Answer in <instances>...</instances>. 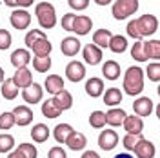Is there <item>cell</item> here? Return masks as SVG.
Returning <instances> with one entry per match:
<instances>
[{
  "mask_svg": "<svg viewBox=\"0 0 160 158\" xmlns=\"http://www.w3.org/2000/svg\"><path fill=\"white\" fill-rule=\"evenodd\" d=\"M142 91H144V69L138 66H131L124 75V93H128L129 96H137Z\"/></svg>",
  "mask_w": 160,
  "mask_h": 158,
  "instance_id": "6da1fadb",
  "label": "cell"
},
{
  "mask_svg": "<svg viewBox=\"0 0 160 158\" xmlns=\"http://www.w3.org/2000/svg\"><path fill=\"white\" fill-rule=\"evenodd\" d=\"M37 20H38L42 29H51L57 26V9L51 2H40L35 7Z\"/></svg>",
  "mask_w": 160,
  "mask_h": 158,
  "instance_id": "7a4b0ae2",
  "label": "cell"
},
{
  "mask_svg": "<svg viewBox=\"0 0 160 158\" xmlns=\"http://www.w3.org/2000/svg\"><path fill=\"white\" fill-rule=\"evenodd\" d=\"M137 11H138V0H117L113 4L111 13L117 20H126Z\"/></svg>",
  "mask_w": 160,
  "mask_h": 158,
  "instance_id": "3957f363",
  "label": "cell"
},
{
  "mask_svg": "<svg viewBox=\"0 0 160 158\" xmlns=\"http://www.w3.org/2000/svg\"><path fill=\"white\" fill-rule=\"evenodd\" d=\"M135 22H137V29H138L140 38H142V37H151V35H155L157 29H158V20H157L155 15H151V13L142 15V17L137 18Z\"/></svg>",
  "mask_w": 160,
  "mask_h": 158,
  "instance_id": "277c9868",
  "label": "cell"
},
{
  "mask_svg": "<svg viewBox=\"0 0 160 158\" xmlns=\"http://www.w3.org/2000/svg\"><path fill=\"white\" fill-rule=\"evenodd\" d=\"M66 77L73 84L84 80V77H86V66L82 62H78V60H71L69 64L66 66Z\"/></svg>",
  "mask_w": 160,
  "mask_h": 158,
  "instance_id": "5b68a950",
  "label": "cell"
},
{
  "mask_svg": "<svg viewBox=\"0 0 160 158\" xmlns=\"http://www.w3.org/2000/svg\"><path fill=\"white\" fill-rule=\"evenodd\" d=\"M118 144V135L115 129H104L98 135V147L104 151H111V149L117 147Z\"/></svg>",
  "mask_w": 160,
  "mask_h": 158,
  "instance_id": "8992f818",
  "label": "cell"
},
{
  "mask_svg": "<svg viewBox=\"0 0 160 158\" xmlns=\"http://www.w3.org/2000/svg\"><path fill=\"white\" fill-rule=\"evenodd\" d=\"M13 113V118H15V124L20 126V127H26L33 122V111H31L28 106H17V107L11 111Z\"/></svg>",
  "mask_w": 160,
  "mask_h": 158,
  "instance_id": "52a82bcc",
  "label": "cell"
},
{
  "mask_svg": "<svg viewBox=\"0 0 160 158\" xmlns=\"http://www.w3.org/2000/svg\"><path fill=\"white\" fill-rule=\"evenodd\" d=\"M9 22L15 29H26L31 26V15L26 9H15L11 13Z\"/></svg>",
  "mask_w": 160,
  "mask_h": 158,
  "instance_id": "ba28073f",
  "label": "cell"
},
{
  "mask_svg": "<svg viewBox=\"0 0 160 158\" xmlns=\"http://www.w3.org/2000/svg\"><path fill=\"white\" fill-rule=\"evenodd\" d=\"M42 95H44V87L40 86V84H31V86H28V87L22 91V98H24V102L26 104H38L40 100H42Z\"/></svg>",
  "mask_w": 160,
  "mask_h": 158,
  "instance_id": "9c48e42d",
  "label": "cell"
},
{
  "mask_svg": "<svg viewBox=\"0 0 160 158\" xmlns=\"http://www.w3.org/2000/svg\"><path fill=\"white\" fill-rule=\"evenodd\" d=\"M82 57H84V62L89 64V66H98L102 62V49L97 47L95 44H88L82 47Z\"/></svg>",
  "mask_w": 160,
  "mask_h": 158,
  "instance_id": "30bf717a",
  "label": "cell"
},
{
  "mask_svg": "<svg viewBox=\"0 0 160 158\" xmlns=\"http://www.w3.org/2000/svg\"><path fill=\"white\" fill-rule=\"evenodd\" d=\"M133 153H135L137 158H153L155 153H157V149H155L153 142H149V140H146V138H140L137 142V146L133 147Z\"/></svg>",
  "mask_w": 160,
  "mask_h": 158,
  "instance_id": "8fae6325",
  "label": "cell"
},
{
  "mask_svg": "<svg viewBox=\"0 0 160 158\" xmlns=\"http://www.w3.org/2000/svg\"><path fill=\"white\" fill-rule=\"evenodd\" d=\"M122 127L126 129V133L142 135V131H144V122H142V118L137 116V115H126V118L122 122Z\"/></svg>",
  "mask_w": 160,
  "mask_h": 158,
  "instance_id": "7c38bea8",
  "label": "cell"
},
{
  "mask_svg": "<svg viewBox=\"0 0 160 158\" xmlns=\"http://www.w3.org/2000/svg\"><path fill=\"white\" fill-rule=\"evenodd\" d=\"M133 111L137 116H149L151 111H153V100L149 96H140L133 102Z\"/></svg>",
  "mask_w": 160,
  "mask_h": 158,
  "instance_id": "4fadbf2b",
  "label": "cell"
},
{
  "mask_svg": "<svg viewBox=\"0 0 160 158\" xmlns=\"http://www.w3.org/2000/svg\"><path fill=\"white\" fill-rule=\"evenodd\" d=\"M80 49H82V46H80V40L77 37H66L60 44V51L64 57H75Z\"/></svg>",
  "mask_w": 160,
  "mask_h": 158,
  "instance_id": "5bb4252c",
  "label": "cell"
},
{
  "mask_svg": "<svg viewBox=\"0 0 160 158\" xmlns=\"http://www.w3.org/2000/svg\"><path fill=\"white\" fill-rule=\"evenodd\" d=\"M93 27V20L89 17H86V15H77L75 17V22H73V29L78 37H84V35H88Z\"/></svg>",
  "mask_w": 160,
  "mask_h": 158,
  "instance_id": "9a60e30c",
  "label": "cell"
},
{
  "mask_svg": "<svg viewBox=\"0 0 160 158\" xmlns=\"http://www.w3.org/2000/svg\"><path fill=\"white\" fill-rule=\"evenodd\" d=\"M11 80H13V84H15L17 87H22V89H26L28 86L33 84V77H31V71L28 69V67H20V69H17Z\"/></svg>",
  "mask_w": 160,
  "mask_h": 158,
  "instance_id": "2e32d148",
  "label": "cell"
},
{
  "mask_svg": "<svg viewBox=\"0 0 160 158\" xmlns=\"http://www.w3.org/2000/svg\"><path fill=\"white\" fill-rule=\"evenodd\" d=\"M31 62V53L28 49H15L11 53V64H13V67H26L28 64Z\"/></svg>",
  "mask_w": 160,
  "mask_h": 158,
  "instance_id": "e0dca14e",
  "label": "cell"
},
{
  "mask_svg": "<svg viewBox=\"0 0 160 158\" xmlns=\"http://www.w3.org/2000/svg\"><path fill=\"white\" fill-rule=\"evenodd\" d=\"M44 87L49 95H57L58 91L64 89V78L60 75H48L46 82H44Z\"/></svg>",
  "mask_w": 160,
  "mask_h": 158,
  "instance_id": "ac0fdd59",
  "label": "cell"
},
{
  "mask_svg": "<svg viewBox=\"0 0 160 158\" xmlns=\"http://www.w3.org/2000/svg\"><path fill=\"white\" fill-rule=\"evenodd\" d=\"M102 73H104V78L106 80H117L120 77V64L117 60H106L104 66H102Z\"/></svg>",
  "mask_w": 160,
  "mask_h": 158,
  "instance_id": "d6986e66",
  "label": "cell"
},
{
  "mask_svg": "<svg viewBox=\"0 0 160 158\" xmlns=\"http://www.w3.org/2000/svg\"><path fill=\"white\" fill-rule=\"evenodd\" d=\"M86 93L89 95L91 98H98L100 95L104 93V80L98 77H93L86 82Z\"/></svg>",
  "mask_w": 160,
  "mask_h": 158,
  "instance_id": "ffe728a7",
  "label": "cell"
},
{
  "mask_svg": "<svg viewBox=\"0 0 160 158\" xmlns=\"http://www.w3.org/2000/svg\"><path fill=\"white\" fill-rule=\"evenodd\" d=\"M66 144H68V147L71 151H82V149L86 147V144H88V138H86V135H82L78 131H73L68 136Z\"/></svg>",
  "mask_w": 160,
  "mask_h": 158,
  "instance_id": "44dd1931",
  "label": "cell"
},
{
  "mask_svg": "<svg viewBox=\"0 0 160 158\" xmlns=\"http://www.w3.org/2000/svg\"><path fill=\"white\" fill-rule=\"evenodd\" d=\"M126 118V111L118 107H111L108 113H106V124H109L111 127H120L122 122Z\"/></svg>",
  "mask_w": 160,
  "mask_h": 158,
  "instance_id": "7402d4cb",
  "label": "cell"
},
{
  "mask_svg": "<svg viewBox=\"0 0 160 158\" xmlns=\"http://www.w3.org/2000/svg\"><path fill=\"white\" fill-rule=\"evenodd\" d=\"M53 100H55V104H57V107L60 111L71 109V106H73V96H71L69 91H66V89H62L57 95H53Z\"/></svg>",
  "mask_w": 160,
  "mask_h": 158,
  "instance_id": "603a6c76",
  "label": "cell"
},
{
  "mask_svg": "<svg viewBox=\"0 0 160 158\" xmlns=\"http://www.w3.org/2000/svg\"><path fill=\"white\" fill-rule=\"evenodd\" d=\"M111 31L109 29H97L95 33H93V44L97 46V47H100V49H106L108 46H109V40H111Z\"/></svg>",
  "mask_w": 160,
  "mask_h": 158,
  "instance_id": "cb8c5ba5",
  "label": "cell"
},
{
  "mask_svg": "<svg viewBox=\"0 0 160 158\" xmlns=\"http://www.w3.org/2000/svg\"><path fill=\"white\" fill-rule=\"evenodd\" d=\"M142 47H144V55L146 58L149 60H158L160 58V40H148V42H142Z\"/></svg>",
  "mask_w": 160,
  "mask_h": 158,
  "instance_id": "d4e9b609",
  "label": "cell"
},
{
  "mask_svg": "<svg viewBox=\"0 0 160 158\" xmlns=\"http://www.w3.org/2000/svg\"><path fill=\"white\" fill-rule=\"evenodd\" d=\"M31 138L37 144H44L46 140L49 138V127L46 124H37L35 127L31 129Z\"/></svg>",
  "mask_w": 160,
  "mask_h": 158,
  "instance_id": "484cf974",
  "label": "cell"
},
{
  "mask_svg": "<svg viewBox=\"0 0 160 158\" xmlns=\"http://www.w3.org/2000/svg\"><path fill=\"white\" fill-rule=\"evenodd\" d=\"M51 49H53V46H51V42L48 38H42V40H38L37 44L31 46V51H33L35 57H49Z\"/></svg>",
  "mask_w": 160,
  "mask_h": 158,
  "instance_id": "4316f807",
  "label": "cell"
},
{
  "mask_svg": "<svg viewBox=\"0 0 160 158\" xmlns=\"http://www.w3.org/2000/svg\"><path fill=\"white\" fill-rule=\"evenodd\" d=\"M73 131H75V129L71 127L69 124H58L57 127L53 129V138L57 140L58 144H66L68 136H69Z\"/></svg>",
  "mask_w": 160,
  "mask_h": 158,
  "instance_id": "83f0119b",
  "label": "cell"
},
{
  "mask_svg": "<svg viewBox=\"0 0 160 158\" xmlns=\"http://www.w3.org/2000/svg\"><path fill=\"white\" fill-rule=\"evenodd\" d=\"M122 102V91L118 87H109L106 93H104V104L109 106V107H115Z\"/></svg>",
  "mask_w": 160,
  "mask_h": 158,
  "instance_id": "f1b7e54d",
  "label": "cell"
},
{
  "mask_svg": "<svg viewBox=\"0 0 160 158\" xmlns=\"http://www.w3.org/2000/svg\"><path fill=\"white\" fill-rule=\"evenodd\" d=\"M108 47H109L113 53L120 55V53H124V51L128 49V40H126V37H122V35H113Z\"/></svg>",
  "mask_w": 160,
  "mask_h": 158,
  "instance_id": "f546056e",
  "label": "cell"
},
{
  "mask_svg": "<svg viewBox=\"0 0 160 158\" xmlns=\"http://www.w3.org/2000/svg\"><path fill=\"white\" fill-rule=\"evenodd\" d=\"M42 115H44V116H48V118H57V116L62 115V111L57 107L55 100L49 98V100H46V102L42 104Z\"/></svg>",
  "mask_w": 160,
  "mask_h": 158,
  "instance_id": "4dcf8cb0",
  "label": "cell"
},
{
  "mask_svg": "<svg viewBox=\"0 0 160 158\" xmlns=\"http://www.w3.org/2000/svg\"><path fill=\"white\" fill-rule=\"evenodd\" d=\"M18 95V87L13 84V80H4L2 82V96L6 100H15Z\"/></svg>",
  "mask_w": 160,
  "mask_h": 158,
  "instance_id": "1f68e13d",
  "label": "cell"
},
{
  "mask_svg": "<svg viewBox=\"0 0 160 158\" xmlns=\"http://www.w3.org/2000/svg\"><path fill=\"white\" fill-rule=\"evenodd\" d=\"M51 57H35L33 58V67L35 71H38V73H46V71L51 69Z\"/></svg>",
  "mask_w": 160,
  "mask_h": 158,
  "instance_id": "d6a6232c",
  "label": "cell"
},
{
  "mask_svg": "<svg viewBox=\"0 0 160 158\" xmlns=\"http://www.w3.org/2000/svg\"><path fill=\"white\" fill-rule=\"evenodd\" d=\"M89 126L93 129H102L106 126V113L104 111H93L89 115Z\"/></svg>",
  "mask_w": 160,
  "mask_h": 158,
  "instance_id": "836d02e7",
  "label": "cell"
},
{
  "mask_svg": "<svg viewBox=\"0 0 160 158\" xmlns=\"http://www.w3.org/2000/svg\"><path fill=\"white\" fill-rule=\"evenodd\" d=\"M42 38H48V37H46V33H44L42 29H31L29 33L26 35L24 42H26V46L31 49V46H33V44H37V42H38V40H42Z\"/></svg>",
  "mask_w": 160,
  "mask_h": 158,
  "instance_id": "e575fe53",
  "label": "cell"
},
{
  "mask_svg": "<svg viewBox=\"0 0 160 158\" xmlns=\"http://www.w3.org/2000/svg\"><path fill=\"white\" fill-rule=\"evenodd\" d=\"M13 147H15V138L8 133H2L0 135V153H11Z\"/></svg>",
  "mask_w": 160,
  "mask_h": 158,
  "instance_id": "d590c367",
  "label": "cell"
},
{
  "mask_svg": "<svg viewBox=\"0 0 160 158\" xmlns=\"http://www.w3.org/2000/svg\"><path fill=\"white\" fill-rule=\"evenodd\" d=\"M142 42H144V40L140 38V40H137V42L133 44V47H131V57L137 60V62H148L146 55H144V47H142Z\"/></svg>",
  "mask_w": 160,
  "mask_h": 158,
  "instance_id": "8d00e7d4",
  "label": "cell"
},
{
  "mask_svg": "<svg viewBox=\"0 0 160 158\" xmlns=\"http://www.w3.org/2000/svg\"><path fill=\"white\" fill-rule=\"evenodd\" d=\"M17 151H20L24 158H37L38 156V151H37V147L33 144H20L18 147H17Z\"/></svg>",
  "mask_w": 160,
  "mask_h": 158,
  "instance_id": "74e56055",
  "label": "cell"
},
{
  "mask_svg": "<svg viewBox=\"0 0 160 158\" xmlns=\"http://www.w3.org/2000/svg\"><path fill=\"white\" fill-rule=\"evenodd\" d=\"M140 138H144L142 135H131V133H126V136L122 138V144H124V147L128 149V151H133V147L137 146V142Z\"/></svg>",
  "mask_w": 160,
  "mask_h": 158,
  "instance_id": "f35d334b",
  "label": "cell"
},
{
  "mask_svg": "<svg viewBox=\"0 0 160 158\" xmlns=\"http://www.w3.org/2000/svg\"><path fill=\"white\" fill-rule=\"evenodd\" d=\"M146 71H148V78H149L151 82H155V84H157V82L160 80V64H158V62L149 64Z\"/></svg>",
  "mask_w": 160,
  "mask_h": 158,
  "instance_id": "ab89813d",
  "label": "cell"
},
{
  "mask_svg": "<svg viewBox=\"0 0 160 158\" xmlns=\"http://www.w3.org/2000/svg\"><path fill=\"white\" fill-rule=\"evenodd\" d=\"M15 126V118H13V113L6 111L0 115V129H11Z\"/></svg>",
  "mask_w": 160,
  "mask_h": 158,
  "instance_id": "60d3db41",
  "label": "cell"
},
{
  "mask_svg": "<svg viewBox=\"0 0 160 158\" xmlns=\"http://www.w3.org/2000/svg\"><path fill=\"white\" fill-rule=\"evenodd\" d=\"M11 33L8 29H0V51H6V49H9V46H11Z\"/></svg>",
  "mask_w": 160,
  "mask_h": 158,
  "instance_id": "b9f144b4",
  "label": "cell"
},
{
  "mask_svg": "<svg viewBox=\"0 0 160 158\" xmlns=\"http://www.w3.org/2000/svg\"><path fill=\"white\" fill-rule=\"evenodd\" d=\"M33 2H35V0H4V4H6L8 7H20V9L29 7Z\"/></svg>",
  "mask_w": 160,
  "mask_h": 158,
  "instance_id": "7bdbcfd3",
  "label": "cell"
},
{
  "mask_svg": "<svg viewBox=\"0 0 160 158\" xmlns=\"http://www.w3.org/2000/svg\"><path fill=\"white\" fill-rule=\"evenodd\" d=\"M75 13H66L62 18H60V24H62V29H66V31H71L73 29V22H75Z\"/></svg>",
  "mask_w": 160,
  "mask_h": 158,
  "instance_id": "ee69618b",
  "label": "cell"
},
{
  "mask_svg": "<svg viewBox=\"0 0 160 158\" xmlns=\"http://www.w3.org/2000/svg\"><path fill=\"white\" fill-rule=\"evenodd\" d=\"M68 4H69L71 9H75V11H84L88 6H89V0H68Z\"/></svg>",
  "mask_w": 160,
  "mask_h": 158,
  "instance_id": "f6af8a7d",
  "label": "cell"
},
{
  "mask_svg": "<svg viewBox=\"0 0 160 158\" xmlns=\"http://www.w3.org/2000/svg\"><path fill=\"white\" fill-rule=\"evenodd\" d=\"M48 158H68V155H66V151L60 147V146H55V147L49 149Z\"/></svg>",
  "mask_w": 160,
  "mask_h": 158,
  "instance_id": "bcb514c9",
  "label": "cell"
},
{
  "mask_svg": "<svg viewBox=\"0 0 160 158\" xmlns=\"http://www.w3.org/2000/svg\"><path fill=\"white\" fill-rule=\"evenodd\" d=\"M126 31H128V35H129L131 38L140 40V35H138V29H137V22H135V20L128 22V27H126Z\"/></svg>",
  "mask_w": 160,
  "mask_h": 158,
  "instance_id": "7dc6e473",
  "label": "cell"
},
{
  "mask_svg": "<svg viewBox=\"0 0 160 158\" xmlns=\"http://www.w3.org/2000/svg\"><path fill=\"white\" fill-rule=\"evenodd\" d=\"M80 158H100V155L98 153H97V151H84V155H82V156Z\"/></svg>",
  "mask_w": 160,
  "mask_h": 158,
  "instance_id": "c3c4849f",
  "label": "cell"
},
{
  "mask_svg": "<svg viewBox=\"0 0 160 158\" xmlns=\"http://www.w3.org/2000/svg\"><path fill=\"white\" fill-rule=\"evenodd\" d=\"M8 158H24V156H22V153H20V151L13 149V151H11L9 155H8Z\"/></svg>",
  "mask_w": 160,
  "mask_h": 158,
  "instance_id": "681fc988",
  "label": "cell"
},
{
  "mask_svg": "<svg viewBox=\"0 0 160 158\" xmlns=\"http://www.w3.org/2000/svg\"><path fill=\"white\" fill-rule=\"evenodd\" d=\"M111 2H113V0H95V4H98V6H108Z\"/></svg>",
  "mask_w": 160,
  "mask_h": 158,
  "instance_id": "f907efd6",
  "label": "cell"
},
{
  "mask_svg": "<svg viewBox=\"0 0 160 158\" xmlns=\"http://www.w3.org/2000/svg\"><path fill=\"white\" fill-rule=\"evenodd\" d=\"M113 158H133L131 155H128V153H118V155H115Z\"/></svg>",
  "mask_w": 160,
  "mask_h": 158,
  "instance_id": "816d5d0a",
  "label": "cell"
},
{
  "mask_svg": "<svg viewBox=\"0 0 160 158\" xmlns=\"http://www.w3.org/2000/svg\"><path fill=\"white\" fill-rule=\"evenodd\" d=\"M4 77H6V73H4V69H2V67H0V84L4 82Z\"/></svg>",
  "mask_w": 160,
  "mask_h": 158,
  "instance_id": "f5cc1de1",
  "label": "cell"
}]
</instances>
